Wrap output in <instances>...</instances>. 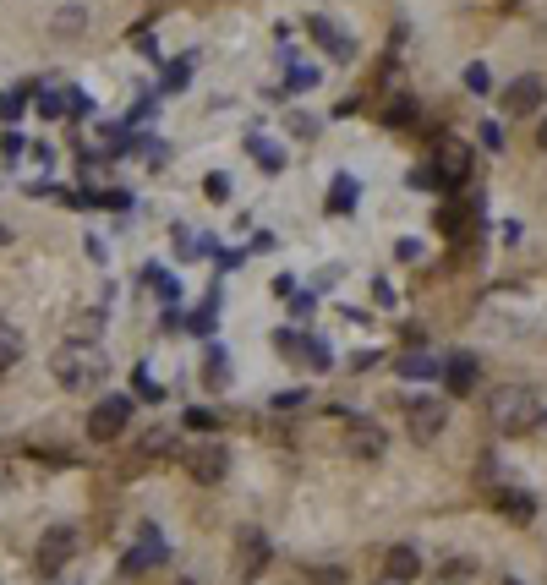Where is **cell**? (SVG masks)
<instances>
[{
  "label": "cell",
  "mask_w": 547,
  "mask_h": 585,
  "mask_svg": "<svg viewBox=\"0 0 547 585\" xmlns=\"http://www.w3.org/2000/svg\"><path fill=\"white\" fill-rule=\"evenodd\" d=\"M487 421L498 438H526L542 427V400L526 383H498V389H487Z\"/></svg>",
  "instance_id": "1"
},
{
  "label": "cell",
  "mask_w": 547,
  "mask_h": 585,
  "mask_svg": "<svg viewBox=\"0 0 547 585\" xmlns=\"http://www.w3.org/2000/svg\"><path fill=\"white\" fill-rule=\"evenodd\" d=\"M50 372H55V383H61V389L83 394V389H93V383H104L110 361H104L99 345H88V339H72V345H61V350L50 356Z\"/></svg>",
  "instance_id": "2"
},
{
  "label": "cell",
  "mask_w": 547,
  "mask_h": 585,
  "mask_svg": "<svg viewBox=\"0 0 547 585\" xmlns=\"http://www.w3.org/2000/svg\"><path fill=\"white\" fill-rule=\"evenodd\" d=\"M471 165H476V148L460 143V137H438L433 148V181L438 192H460L465 181H471Z\"/></svg>",
  "instance_id": "3"
},
{
  "label": "cell",
  "mask_w": 547,
  "mask_h": 585,
  "mask_svg": "<svg viewBox=\"0 0 547 585\" xmlns=\"http://www.w3.org/2000/svg\"><path fill=\"white\" fill-rule=\"evenodd\" d=\"M132 411H137L132 394H104V400L88 411V438L93 443H115L126 427H132Z\"/></svg>",
  "instance_id": "4"
},
{
  "label": "cell",
  "mask_w": 547,
  "mask_h": 585,
  "mask_svg": "<svg viewBox=\"0 0 547 585\" xmlns=\"http://www.w3.org/2000/svg\"><path fill=\"white\" fill-rule=\"evenodd\" d=\"M181 465L197 487H219L230 476V449L225 443H192V449H181Z\"/></svg>",
  "instance_id": "5"
},
{
  "label": "cell",
  "mask_w": 547,
  "mask_h": 585,
  "mask_svg": "<svg viewBox=\"0 0 547 585\" xmlns=\"http://www.w3.org/2000/svg\"><path fill=\"white\" fill-rule=\"evenodd\" d=\"M449 427V411L444 400H433V394H416L411 405H405V432H411V443H438V432Z\"/></svg>",
  "instance_id": "6"
},
{
  "label": "cell",
  "mask_w": 547,
  "mask_h": 585,
  "mask_svg": "<svg viewBox=\"0 0 547 585\" xmlns=\"http://www.w3.org/2000/svg\"><path fill=\"white\" fill-rule=\"evenodd\" d=\"M72 558H77V531H72V525H50V531L39 536V553H33L39 575H55V569L72 564Z\"/></svg>",
  "instance_id": "7"
},
{
  "label": "cell",
  "mask_w": 547,
  "mask_h": 585,
  "mask_svg": "<svg viewBox=\"0 0 547 585\" xmlns=\"http://www.w3.org/2000/svg\"><path fill=\"white\" fill-rule=\"evenodd\" d=\"M345 454H351V460H383V454H389V432L367 416H351V427H345Z\"/></svg>",
  "instance_id": "8"
},
{
  "label": "cell",
  "mask_w": 547,
  "mask_h": 585,
  "mask_svg": "<svg viewBox=\"0 0 547 585\" xmlns=\"http://www.w3.org/2000/svg\"><path fill=\"white\" fill-rule=\"evenodd\" d=\"M269 558H274L269 536H263L258 525H247V531L236 536V575H241V580H258L263 569H269Z\"/></svg>",
  "instance_id": "9"
},
{
  "label": "cell",
  "mask_w": 547,
  "mask_h": 585,
  "mask_svg": "<svg viewBox=\"0 0 547 585\" xmlns=\"http://www.w3.org/2000/svg\"><path fill=\"white\" fill-rule=\"evenodd\" d=\"M165 558H170V547L159 542L154 525H143V542L121 558V575H154V569H165Z\"/></svg>",
  "instance_id": "10"
},
{
  "label": "cell",
  "mask_w": 547,
  "mask_h": 585,
  "mask_svg": "<svg viewBox=\"0 0 547 585\" xmlns=\"http://www.w3.org/2000/svg\"><path fill=\"white\" fill-rule=\"evenodd\" d=\"M307 33L323 44V55H329V61H345V66L356 61V44H351V33H340L329 17H307Z\"/></svg>",
  "instance_id": "11"
},
{
  "label": "cell",
  "mask_w": 547,
  "mask_h": 585,
  "mask_svg": "<svg viewBox=\"0 0 547 585\" xmlns=\"http://www.w3.org/2000/svg\"><path fill=\"white\" fill-rule=\"evenodd\" d=\"M537 104H542V77L537 72L515 77V83L504 88V115H531Z\"/></svg>",
  "instance_id": "12"
},
{
  "label": "cell",
  "mask_w": 547,
  "mask_h": 585,
  "mask_svg": "<svg viewBox=\"0 0 547 585\" xmlns=\"http://www.w3.org/2000/svg\"><path fill=\"white\" fill-rule=\"evenodd\" d=\"M444 383L455 400H465V394H476V356L471 350H455V356L444 361Z\"/></svg>",
  "instance_id": "13"
},
{
  "label": "cell",
  "mask_w": 547,
  "mask_h": 585,
  "mask_svg": "<svg viewBox=\"0 0 547 585\" xmlns=\"http://www.w3.org/2000/svg\"><path fill=\"white\" fill-rule=\"evenodd\" d=\"M416 575H422V558H416V547H411V542H394V547H389V558H383V580L411 585Z\"/></svg>",
  "instance_id": "14"
},
{
  "label": "cell",
  "mask_w": 547,
  "mask_h": 585,
  "mask_svg": "<svg viewBox=\"0 0 547 585\" xmlns=\"http://www.w3.org/2000/svg\"><path fill=\"white\" fill-rule=\"evenodd\" d=\"M471 225H476V208L471 203H444V208H438V230H444L449 241H465V236H471Z\"/></svg>",
  "instance_id": "15"
},
{
  "label": "cell",
  "mask_w": 547,
  "mask_h": 585,
  "mask_svg": "<svg viewBox=\"0 0 547 585\" xmlns=\"http://www.w3.org/2000/svg\"><path fill=\"white\" fill-rule=\"evenodd\" d=\"M394 372H400V378H438V372H444V361L422 356V350H400V356H394Z\"/></svg>",
  "instance_id": "16"
},
{
  "label": "cell",
  "mask_w": 547,
  "mask_h": 585,
  "mask_svg": "<svg viewBox=\"0 0 547 585\" xmlns=\"http://www.w3.org/2000/svg\"><path fill=\"white\" fill-rule=\"evenodd\" d=\"M301 361H307L312 372H334V350H329V339L323 334H301V350H296Z\"/></svg>",
  "instance_id": "17"
},
{
  "label": "cell",
  "mask_w": 547,
  "mask_h": 585,
  "mask_svg": "<svg viewBox=\"0 0 547 585\" xmlns=\"http://www.w3.org/2000/svg\"><path fill=\"white\" fill-rule=\"evenodd\" d=\"M356 197H362V186H356V175H334V186H329V214H351L356 208Z\"/></svg>",
  "instance_id": "18"
},
{
  "label": "cell",
  "mask_w": 547,
  "mask_h": 585,
  "mask_svg": "<svg viewBox=\"0 0 547 585\" xmlns=\"http://www.w3.org/2000/svg\"><path fill=\"white\" fill-rule=\"evenodd\" d=\"M203 383H208V389H230V356H225V345H214L203 356Z\"/></svg>",
  "instance_id": "19"
},
{
  "label": "cell",
  "mask_w": 547,
  "mask_h": 585,
  "mask_svg": "<svg viewBox=\"0 0 547 585\" xmlns=\"http://www.w3.org/2000/svg\"><path fill=\"white\" fill-rule=\"evenodd\" d=\"M498 509H504V520H515V525L537 520V498L531 493H498Z\"/></svg>",
  "instance_id": "20"
},
{
  "label": "cell",
  "mask_w": 547,
  "mask_h": 585,
  "mask_svg": "<svg viewBox=\"0 0 547 585\" xmlns=\"http://www.w3.org/2000/svg\"><path fill=\"white\" fill-rule=\"evenodd\" d=\"M247 154L263 165V175H279V170H285V154H279V148L269 143V137H258V132L247 137Z\"/></svg>",
  "instance_id": "21"
},
{
  "label": "cell",
  "mask_w": 547,
  "mask_h": 585,
  "mask_svg": "<svg viewBox=\"0 0 547 585\" xmlns=\"http://www.w3.org/2000/svg\"><path fill=\"white\" fill-rule=\"evenodd\" d=\"M22 350H28V339H22L11 323H0V372H11L22 361Z\"/></svg>",
  "instance_id": "22"
},
{
  "label": "cell",
  "mask_w": 547,
  "mask_h": 585,
  "mask_svg": "<svg viewBox=\"0 0 547 585\" xmlns=\"http://www.w3.org/2000/svg\"><path fill=\"white\" fill-rule=\"evenodd\" d=\"M137 449H143L148 460H159V454H170V449L181 454V443H176V432H170V427H148V432H143V443H137Z\"/></svg>",
  "instance_id": "23"
},
{
  "label": "cell",
  "mask_w": 547,
  "mask_h": 585,
  "mask_svg": "<svg viewBox=\"0 0 547 585\" xmlns=\"http://www.w3.org/2000/svg\"><path fill=\"white\" fill-rule=\"evenodd\" d=\"M219 307H225V296H219V290H208V301L192 312V318H186V329H192V334H208V329H214V318H219Z\"/></svg>",
  "instance_id": "24"
},
{
  "label": "cell",
  "mask_w": 547,
  "mask_h": 585,
  "mask_svg": "<svg viewBox=\"0 0 547 585\" xmlns=\"http://www.w3.org/2000/svg\"><path fill=\"white\" fill-rule=\"evenodd\" d=\"M33 93H39V88H33V83H22V88H11V93H0V121H17V115L22 110H28V99H33Z\"/></svg>",
  "instance_id": "25"
},
{
  "label": "cell",
  "mask_w": 547,
  "mask_h": 585,
  "mask_svg": "<svg viewBox=\"0 0 547 585\" xmlns=\"http://www.w3.org/2000/svg\"><path fill=\"white\" fill-rule=\"evenodd\" d=\"M83 28H88V11H83V6L55 11V33H61V39H72V33H83Z\"/></svg>",
  "instance_id": "26"
},
{
  "label": "cell",
  "mask_w": 547,
  "mask_h": 585,
  "mask_svg": "<svg viewBox=\"0 0 547 585\" xmlns=\"http://www.w3.org/2000/svg\"><path fill=\"white\" fill-rule=\"evenodd\" d=\"M143 279H148V290H159L165 301H176V296H181V279H170L159 263H154V268H143Z\"/></svg>",
  "instance_id": "27"
},
{
  "label": "cell",
  "mask_w": 547,
  "mask_h": 585,
  "mask_svg": "<svg viewBox=\"0 0 547 585\" xmlns=\"http://www.w3.org/2000/svg\"><path fill=\"white\" fill-rule=\"evenodd\" d=\"M383 121H389V126H411V121H416V99H411V93H400V99H389V110H383Z\"/></svg>",
  "instance_id": "28"
},
{
  "label": "cell",
  "mask_w": 547,
  "mask_h": 585,
  "mask_svg": "<svg viewBox=\"0 0 547 585\" xmlns=\"http://www.w3.org/2000/svg\"><path fill=\"white\" fill-rule=\"evenodd\" d=\"M307 585H351L340 564H307Z\"/></svg>",
  "instance_id": "29"
},
{
  "label": "cell",
  "mask_w": 547,
  "mask_h": 585,
  "mask_svg": "<svg viewBox=\"0 0 547 585\" xmlns=\"http://www.w3.org/2000/svg\"><path fill=\"white\" fill-rule=\"evenodd\" d=\"M186 77H192V55H181V61L165 66V88H186Z\"/></svg>",
  "instance_id": "30"
},
{
  "label": "cell",
  "mask_w": 547,
  "mask_h": 585,
  "mask_svg": "<svg viewBox=\"0 0 547 585\" xmlns=\"http://www.w3.org/2000/svg\"><path fill=\"white\" fill-rule=\"evenodd\" d=\"M465 88H471V93H487V88H493V72H487L482 61H476V66H465Z\"/></svg>",
  "instance_id": "31"
},
{
  "label": "cell",
  "mask_w": 547,
  "mask_h": 585,
  "mask_svg": "<svg viewBox=\"0 0 547 585\" xmlns=\"http://www.w3.org/2000/svg\"><path fill=\"white\" fill-rule=\"evenodd\" d=\"M186 427H192V432H214L219 427V411H203V405H197V411H186Z\"/></svg>",
  "instance_id": "32"
},
{
  "label": "cell",
  "mask_w": 547,
  "mask_h": 585,
  "mask_svg": "<svg viewBox=\"0 0 547 585\" xmlns=\"http://www.w3.org/2000/svg\"><path fill=\"white\" fill-rule=\"evenodd\" d=\"M312 307H318L312 290H296V296H290V318H312Z\"/></svg>",
  "instance_id": "33"
},
{
  "label": "cell",
  "mask_w": 547,
  "mask_h": 585,
  "mask_svg": "<svg viewBox=\"0 0 547 585\" xmlns=\"http://www.w3.org/2000/svg\"><path fill=\"white\" fill-rule=\"evenodd\" d=\"M203 192L214 197V203H225V197H230V175H219V170H214V175L203 181Z\"/></svg>",
  "instance_id": "34"
},
{
  "label": "cell",
  "mask_w": 547,
  "mask_h": 585,
  "mask_svg": "<svg viewBox=\"0 0 547 585\" xmlns=\"http://www.w3.org/2000/svg\"><path fill=\"white\" fill-rule=\"evenodd\" d=\"M290 88H318V66H290Z\"/></svg>",
  "instance_id": "35"
},
{
  "label": "cell",
  "mask_w": 547,
  "mask_h": 585,
  "mask_svg": "<svg viewBox=\"0 0 547 585\" xmlns=\"http://www.w3.org/2000/svg\"><path fill=\"white\" fill-rule=\"evenodd\" d=\"M296 405H307V389H285V394H274V411H296Z\"/></svg>",
  "instance_id": "36"
},
{
  "label": "cell",
  "mask_w": 547,
  "mask_h": 585,
  "mask_svg": "<svg viewBox=\"0 0 547 585\" xmlns=\"http://www.w3.org/2000/svg\"><path fill=\"white\" fill-rule=\"evenodd\" d=\"M0 154H6V159H22V154H28V143H22L17 132H6V137H0Z\"/></svg>",
  "instance_id": "37"
},
{
  "label": "cell",
  "mask_w": 547,
  "mask_h": 585,
  "mask_svg": "<svg viewBox=\"0 0 547 585\" xmlns=\"http://www.w3.org/2000/svg\"><path fill=\"white\" fill-rule=\"evenodd\" d=\"M274 345L285 350V356H296V350H301V334H290V329H285V334H274Z\"/></svg>",
  "instance_id": "38"
},
{
  "label": "cell",
  "mask_w": 547,
  "mask_h": 585,
  "mask_svg": "<svg viewBox=\"0 0 547 585\" xmlns=\"http://www.w3.org/2000/svg\"><path fill=\"white\" fill-rule=\"evenodd\" d=\"M372 301H378V307H394V290L383 285V279H372Z\"/></svg>",
  "instance_id": "39"
},
{
  "label": "cell",
  "mask_w": 547,
  "mask_h": 585,
  "mask_svg": "<svg viewBox=\"0 0 547 585\" xmlns=\"http://www.w3.org/2000/svg\"><path fill=\"white\" fill-rule=\"evenodd\" d=\"M290 132H296V137H312V132H318V126H312V121H307V115H301V110H296V115H290Z\"/></svg>",
  "instance_id": "40"
},
{
  "label": "cell",
  "mask_w": 547,
  "mask_h": 585,
  "mask_svg": "<svg viewBox=\"0 0 547 585\" xmlns=\"http://www.w3.org/2000/svg\"><path fill=\"white\" fill-rule=\"evenodd\" d=\"M274 296H285V301L296 296V274H279V279H274Z\"/></svg>",
  "instance_id": "41"
},
{
  "label": "cell",
  "mask_w": 547,
  "mask_h": 585,
  "mask_svg": "<svg viewBox=\"0 0 547 585\" xmlns=\"http://www.w3.org/2000/svg\"><path fill=\"white\" fill-rule=\"evenodd\" d=\"M411 186H416V192H433L438 181H433V170H411Z\"/></svg>",
  "instance_id": "42"
},
{
  "label": "cell",
  "mask_w": 547,
  "mask_h": 585,
  "mask_svg": "<svg viewBox=\"0 0 547 585\" xmlns=\"http://www.w3.org/2000/svg\"><path fill=\"white\" fill-rule=\"evenodd\" d=\"M482 143H487V148H498V143H504V132H498V121H487V126H482Z\"/></svg>",
  "instance_id": "43"
},
{
  "label": "cell",
  "mask_w": 547,
  "mask_h": 585,
  "mask_svg": "<svg viewBox=\"0 0 547 585\" xmlns=\"http://www.w3.org/2000/svg\"><path fill=\"white\" fill-rule=\"evenodd\" d=\"M537 148H542V154H547V121L537 126Z\"/></svg>",
  "instance_id": "44"
},
{
  "label": "cell",
  "mask_w": 547,
  "mask_h": 585,
  "mask_svg": "<svg viewBox=\"0 0 547 585\" xmlns=\"http://www.w3.org/2000/svg\"><path fill=\"white\" fill-rule=\"evenodd\" d=\"M6 241H11V236H6V225H0V247H6Z\"/></svg>",
  "instance_id": "45"
},
{
  "label": "cell",
  "mask_w": 547,
  "mask_h": 585,
  "mask_svg": "<svg viewBox=\"0 0 547 585\" xmlns=\"http://www.w3.org/2000/svg\"><path fill=\"white\" fill-rule=\"evenodd\" d=\"M378 585H400V580H378Z\"/></svg>",
  "instance_id": "46"
},
{
  "label": "cell",
  "mask_w": 547,
  "mask_h": 585,
  "mask_svg": "<svg viewBox=\"0 0 547 585\" xmlns=\"http://www.w3.org/2000/svg\"><path fill=\"white\" fill-rule=\"evenodd\" d=\"M176 585H197V580H176Z\"/></svg>",
  "instance_id": "47"
},
{
  "label": "cell",
  "mask_w": 547,
  "mask_h": 585,
  "mask_svg": "<svg viewBox=\"0 0 547 585\" xmlns=\"http://www.w3.org/2000/svg\"><path fill=\"white\" fill-rule=\"evenodd\" d=\"M504 585H520V580H504Z\"/></svg>",
  "instance_id": "48"
}]
</instances>
